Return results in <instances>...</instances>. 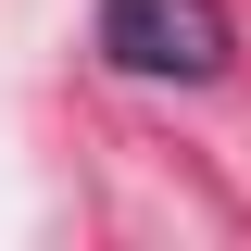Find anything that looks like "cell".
<instances>
[{
	"instance_id": "1",
	"label": "cell",
	"mask_w": 251,
	"mask_h": 251,
	"mask_svg": "<svg viewBox=\"0 0 251 251\" xmlns=\"http://www.w3.org/2000/svg\"><path fill=\"white\" fill-rule=\"evenodd\" d=\"M100 50L126 75H163V88H214L239 25H226V0H100Z\"/></svg>"
}]
</instances>
